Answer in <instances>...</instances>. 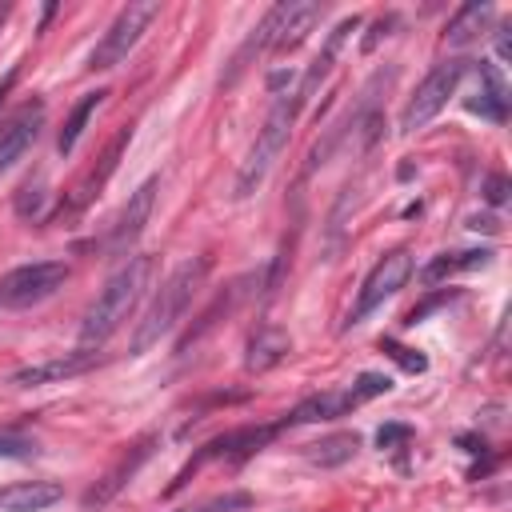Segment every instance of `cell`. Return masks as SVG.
I'll use <instances>...</instances> for the list:
<instances>
[{
    "mask_svg": "<svg viewBox=\"0 0 512 512\" xmlns=\"http://www.w3.org/2000/svg\"><path fill=\"white\" fill-rule=\"evenodd\" d=\"M412 256L408 252H388V256H380L376 260V268L364 276V284H360V296H356V304H352V312H348V324H360L372 308H380L388 296H396L404 284H408V276H412Z\"/></svg>",
    "mask_w": 512,
    "mask_h": 512,
    "instance_id": "cell-10",
    "label": "cell"
},
{
    "mask_svg": "<svg viewBox=\"0 0 512 512\" xmlns=\"http://www.w3.org/2000/svg\"><path fill=\"white\" fill-rule=\"evenodd\" d=\"M104 96H108V92H84V96L72 104V112H68V120H64V128H60V136H56V152H60V156H68V152L76 148V140L84 136V128H88V120L96 116V108L104 104Z\"/></svg>",
    "mask_w": 512,
    "mask_h": 512,
    "instance_id": "cell-20",
    "label": "cell"
},
{
    "mask_svg": "<svg viewBox=\"0 0 512 512\" xmlns=\"http://www.w3.org/2000/svg\"><path fill=\"white\" fill-rule=\"evenodd\" d=\"M16 76H20V68H8V72H4V80H0V100L8 96V88L16 84Z\"/></svg>",
    "mask_w": 512,
    "mask_h": 512,
    "instance_id": "cell-32",
    "label": "cell"
},
{
    "mask_svg": "<svg viewBox=\"0 0 512 512\" xmlns=\"http://www.w3.org/2000/svg\"><path fill=\"white\" fill-rule=\"evenodd\" d=\"M380 352H388L404 372H424V368H428V360H424L420 352H412V348H404V344H396V340H380Z\"/></svg>",
    "mask_w": 512,
    "mask_h": 512,
    "instance_id": "cell-26",
    "label": "cell"
},
{
    "mask_svg": "<svg viewBox=\"0 0 512 512\" xmlns=\"http://www.w3.org/2000/svg\"><path fill=\"white\" fill-rule=\"evenodd\" d=\"M68 280V264L64 260H36V264H20L12 272L0 276V304L8 308H32L40 300H48L56 288H64Z\"/></svg>",
    "mask_w": 512,
    "mask_h": 512,
    "instance_id": "cell-8",
    "label": "cell"
},
{
    "mask_svg": "<svg viewBox=\"0 0 512 512\" xmlns=\"http://www.w3.org/2000/svg\"><path fill=\"white\" fill-rule=\"evenodd\" d=\"M320 16H324V4H316V0H284V4L268 8V16L256 24V32L248 40V52H284V48H296L316 28Z\"/></svg>",
    "mask_w": 512,
    "mask_h": 512,
    "instance_id": "cell-5",
    "label": "cell"
},
{
    "mask_svg": "<svg viewBox=\"0 0 512 512\" xmlns=\"http://www.w3.org/2000/svg\"><path fill=\"white\" fill-rule=\"evenodd\" d=\"M40 124H44V104H40V100L24 104L20 112H12V116L0 124V172L12 168V164L24 156V148L36 140Z\"/></svg>",
    "mask_w": 512,
    "mask_h": 512,
    "instance_id": "cell-14",
    "label": "cell"
},
{
    "mask_svg": "<svg viewBox=\"0 0 512 512\" xmlns=\"http://www.w3.org/2000/svg\"><path fill=\"white\" fill-rule=\"evenodd\" d=\"M392 24H396L392 16H384V20H376V32H372V36H364V52H372V48L380 44V36H388V28H392Z\"/></svg>",
    "mask_w": 512,
    "mask_h": 512,
    "instance_id": "cell-30",
    "label": "cell"
},
{
    "mask_svg": "<svg viewBox=\"0 0 512 512\" xmlns=\"http://www.w3.org/2000/svg\"><path fill=\"white\" fill-rule=\"evenodd\" d=\"M472 228H476V232H480V228H484V232H492V228H496V220H492V216H484V220H480V216H472Z\"/></svg>",
    "mask_w": 512,
    "mask_h": 512,
    "instance_id": "cell-33",
    "label": "cell"
},
{
    "mask_svg": "<svg viewBox=\"0 0 512 512\" xmlns=\"http://www.w3.org/2000/svg\"><path fill=\"white\" fill-rule=\"evenodd\" d=\"M360 28V16H348V20H340L332 32H328V40H324V48L316 52V60L308 64V72L300 76V100H308V96H316V88L328 80V72L336 68V60H340V52H344V44H348V36Z\"/></svg>",
    "mask_w": 512,
    "mask_h": 512,
    "instance_id": "cell-15",
    "label": "cell"
},
{
    "mask_svg": "<svg viewBox=\"0 0 512 512\" xmlns=\"http://www.w3.org/2000/svg\"><path fill=\"white\" fill-rule=\"evenodd\" d=\"M356 448H360V436L356 432H336V436H324V440L308 444L304 456L312 464H320V468H340V464H348L356 456Z\"/></svg>",
    "mask_w": 512,
    "mask_h": 512,
    "instance_id": "cell-22",
    "label": "cell"
},
{
    "mask_svg": "<svg viewBox=\"0 0 512 512\" xmlns=\"http://www.w3.org/2000/svg\"><path fill=\"white\" fill-rule=\"evenodd\" d=\"M496 52H500V60H508V56H512V44H508V28H496Z\"/></svg>",
    "mask_w": 512,
    "mask_h": 512,
    "instance_id": "cell-31",
    "label": "cell"
},
{
    "mask_svg": "<svg viewBox=\"0 0 512 512\" xmlns=\"http://www.w3.org/2000/svg\"><path fill=\"white\" fill-rule=\"evenodd\" d=\"M488 248H468V252H444L436 256L428 268H424V280H440V276H452V272H472V268H484L488 264Z\"/></svg>",
    "mask_w": 512,
    "mask_h": 512,
    "instance_id": "cell-23",
    "label": "cell"
},
{
    "mask_svg": "<svg viewBox=\"0 0 512 512\" xmlns=\"http://www.w3.org/2000/svg\"><path fill=\"white\" fill-rule=\"evenodd\" d=\"M152 444H156V436H144V440L128 444V448L116 456V464L96 480V488H88V492H84V508H88V512H92V508H104V504H108V500H112V496H116V492L136 476V468L152 456Z\"/></svg>",
    "mask_w": 512,
    "mask_h": 512,
    "instance_id": "cell-12",
    "label": "cell"
},
{
    "mask_svg": "<svg viewBox=\"0 0 512 512\" xmlns=\"http://www.w3.org/2000/svg\"><path fill=\"white\" fill-rule=\"evenodd\" d=\"M156 16H160V4H156V0H132V4H124V8L116 12V20L108 24V32L100 36V44L92 48L88 68H92V72H108V68L124 64L128 52L140 44V36L148 32V24H152Z\"/></svg>",
    "mask_w": 512,
    "mask_h": 512,
    "instance_id": "cell-6",
    "label": "cell"
},
{
    "mask_svg": "<svg viewBox=\"0 0 512 512\" xmlns=\"http://www.w3.org/2000/svg\"><path fill=\"white\" fill-rule=\"evenodd\" d=\"M156 188H160V180H156V176H148L136 192H128V200H124L120 216L112 220L108 236L100 240V248H104L108 256H124V252L140 240V232H144V224H148V216H152V204H156Z\"/></svg>",
    "mask_w": 512,
    "mask_h": 512,
    "instance_id": "cell-11",
    "label": "cell"
},
{
    "mask_svg": "<svg viewBox=\"0 0 512 512\" xmlns=\"http://www.w3.org/2000/svg\"><path fill=\"white\" fill-rule=\"evenodd\" d=\"M40 208H44V184L36 180H28L24 188H20V196H16V212L20 216H40Z\"/></svg>",
    "mask_w": 512,
    "mask_h": 512,
    "instance_id": "cell-27",
    "label": "cell"
},
{
    "mask_svg": "<svg viewBox=\"0 0 512 512\" xmlns=\"http://www.w3.org/2000/svg\"><path fill=\"white\" fill-rule=\"evenodd\" d=\"M252 508V496L248 492H220V496H208L200 504H188V508H176V512H244Z\"/></svg>",
    "mask_w": 512,
    "mask_h": 512,
    "instance_id": "cell-24",
    "label": "cell"
},
{
    "mask_svg": "<svg viewBox=\"0 0 512 512\" xmlns=\"http://www.w3.org/2000/svg\"><path fill=\"white\" fill-rule=\"evenodd\" d=\"M480 192H484V200H488L492 208H500V204L508 200V180H504L500 172H492V176H484V188H480Z\"/></svg>",
    "mask_w": 512,
    "mask_h": 512,
    "instance_id": "cell-28",
    "label": "cell"
},
{
    "mask_svg": "<svg viewBox=\"0 0 512 512\" xmlns=\"http://www.w3.org/2000/svg\"><path fill=\"white\" fill-rule=\"evenodd\" d=\"M408 440H412V428L408 424H384L376 432V444L380 448H396V444H408Z\"/></svg>",
    "mask_w": 512,
    "mask_h": 512,
    "instance_id": "cell-29",
    "label": "cell"
},
{
    "mask_svg": "<svg viewBox=\"0 0 512 512\" xmlns=\"http://www.w3.org/2000/svg\"><path fill=\"white\" fill-rule=\"evenodd\" d=\"M288 348H292L288 332H280V328H272V324H260V328L252 332V340H248V356H244V364H248V372H264V368L280 364Z\"/></svg>",
    "mask_w": 512,
    "mask_h": 512,
    "instance_id": "cell-18",
    "label": "cell"
},
{
    "mask_svg": "<svg viewBox=\"0 0 512 512\" xmlns=\"http://www.w3.org/2000/svg\"><path fill=\"white\" fill-rule=\"evenodd\" d=\"M300 108H304L300 88L272 100V112L264 116V124H260V132H256V140H252V148H248V156H244L240 168H236V184H232V196H236V200L252 196V192L268 180L272 164H276L280 152L288 148V136H292V124H296V112H300Z\"/></svg>",
    "mask_w": 512,
    "mask_h": 512,
    "instance_id": "cell-3",
    "label": "cell"
},
{
    "mask_svg": "<svg viewBox=\"0 0 512 512\" xmlns=\"http://www.w3.org/2000/svg\"><path fill=\"white\" fill-rule=\"evenodd\" d=\"M284 424H244V428H232V432H220V436H212L184 468H180V476L172 480V488L168 492H176V488H184L188 484V476L200 468V464H212V460H244V456H252V452H260L276 432H280Z\"/></svg>",
    "mask_w": 512,
    "mask_h": 512,
    "instance_id": "cell-9",
    "label": "cell"
},
{
    "mask_svg": "<svg viewBox=\"0 0 512 512\" xmlns=\"http://www.w3.org/2000/svg\"><path fill=\"white\" fill-rule=\"evenodd\" d=\"M468 64H472V60H464V56L440 60V64L416 84V92L408 96V104H404V112H400V132H420L428 120H436L440 108L448 104V96L460 88Z\"/></svg>",
    "mask_w": 512,
    "mask_h": 512,
    "instance_id": "cell-7",
    "label": "cell"
},
{
    "mask_svg": "<svg viewBox=\"0 0 512 512\" xmlns=\"http://www.w3.org/2000/svg\"><path fill=\"white\" fill-rule=\"evenodd\" d=\"M92 364H96V352H92V348H80V352H64V356H52V360L16 368V372H12V384H16V388H44V384L72 380V376L88 372Z\"/></svg>",
    "mask_w": 512,
    "mask_h": 512,
    "instance_id": "cell-13",
    "label": "cell"
},
{
    "mask_svg": "<svg viewBox=\"0 0 512 512\" xmlns=\"http://www.w3.org/2000/svg\"><path fill=\"white\" fill-rule=\"evenodd\" d=\"M392 388V380L384 376V372H360L348 388H336V392H316V396H308V400H300L280 424L288 428V424H316V420H336V416H348L352 408H360V404H368V400H376V396H384Z\"/></svg>",
    "mask_w": 512,
    "mask_h": 512,
    "instance_id": "cell-4",
    "label": "cell"
},
{
    "mask_svg": "<svg viewBox=\"0 0 512 512\" xmlns=\"http://www.w3.org/2000/svg\"><path fill=\"white\" fill-rule=\"evenodd\" d=\"M152 276H156V260L152 256H128L108 276L100 296L88 304V312L80 320V348H100L116 328H124V320L136 312V304L152 288Z\"/></svg>",
    "mask_w": 512,
    "mask_h": 512,
    "instance_id": "cell-1",
    "label": "cell"
},
{
    "mask_svg": "<svg viewBox=\"0 0 512 512\" xmlns=\"http://www.w3.org/2000/svg\"><path fill=\"white\" fill-rule=\"evenodd\" d=\"M208 268H212V260L208 256H196V260H184L160 288H156V296H152V304H148V312L136 320V332H132V352L140 356V352H148L152 344H160L176 324H180V316L188 312V304H192V296H196V288L204 284V276H208Z\"/></svg>",
    "mask_w": 512,
    "mask_h": 512,
    "instance_id": "cell-2",
    "label": "cell"
},
{
    "mask_svg": "<svg viewBox=\"0 0 512 512\" xmlns=\"http://www.w3.org/2000/svg\"><path fill=\"white\" fill-rule=\"evenodd\" d=\"M128 136H132L128 128H120V132H116V140H112V144L104 148L100 164H92V168H88V172H84V176L76 180V188H72V196H68L64 212H80V208H84V204H88V200H92V196H96V192L104 188V180H108V176L116 172V164H120V152H124Z\"/></svg>",
    "mask_w": 512,
    "mask_h": 512,
    "instance_id": "cell-16",
    "label": "cell"
},
{
    "mask_svg": "<svg viewBox=\"0 0 512 512\" xmlns=\"http://www.w3.org/2000/svg\"><path fill=\"white\" fill-rule=\"evenodd\" d=\"M64 500V488L56 480H20L0 492V512H44Z\"/></svg>",
    "mask_w": 512,
    "mask_h": 512,
    "instance_id": "cell-17",
    "label": "cell"
},
{
    "mask_svg": "<svg viewBox=\"0 0 512 512\" xmlns=\"http://www.w3.org/2000/svg\"><path fill=\"white\" fill-rule=\"evenodd\" d=\"M480 76H484V88L468 100V112H476V116L500 124V120H504V104H508V88H504V80L496 76V68L484 64V60H480Z\"/></svg>",
    "mask_w": 512,
    "mask_h": 512,
    "instance_id": "cell-19",
    "label": "cell"
},
{
    "mask_svg": "<svg viewBox=\"0 0 512 512\" xmlns=\"http://www.w3.org/2000/svg\"><path fill=\"white\" fill-rule=\"evenodd\" d=\"M0 456L4 460H32L36 456V440H28L20 432H0Z\"/></svg>",
    "mask_w": 512,
    "mask_h": 512,
    "instance_id": "cell-25",
    "label": "cell"
},
{
    "mask_svg": "<svg viewBox=\"0 0 512 512\" xmlns=\"http://www.w3.org/2000/svg\"><path fill=\"white\" fill-rule=\"evenodd\" d=\"M488 20H492V4L488 0H472V4H464V8H456V16L448 20V44H472L484 28H488Z\"/></svg>",
    "mask_w": 512,
    "mask_h": 512,
    "instance_id": "cell-21",
    "label": "cell"
}]
</instances>
